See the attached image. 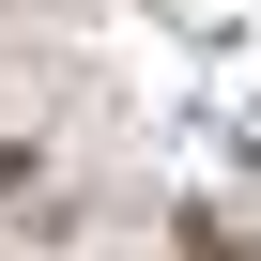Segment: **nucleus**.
<instances>
[{
    "mask_svg": "<svg viewBox=\"0 0 261 261\" xmlns=\"http://www.w3.org/2000/svg\"><path fill=\"white\" fill-rule=\"evenodd\" d=\"M16 185H31V139H0V200H16Z\"/></svg>",
    "mask_w": 261,
    "mask_h": 261,
    "instance_id": "obj_1",
    "label": "nucleus"
}]
</instances>
